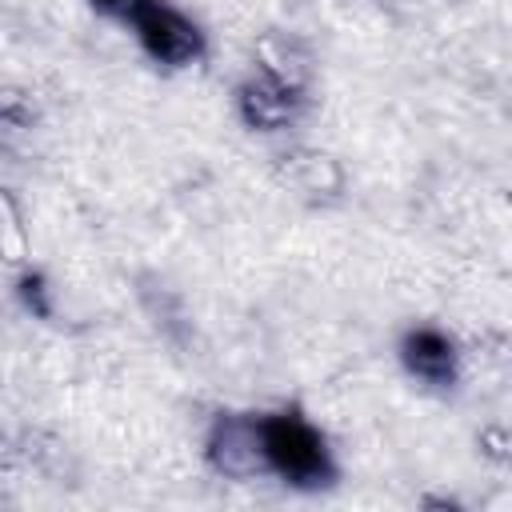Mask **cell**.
<instances>
[{
	"instance_id": "cell-1",
	"label": "cell",
	"mask_w": 512,
	"mask_h": 512,
	"mask_svg": "<svg viewBox=\"0 0 512 512\" xmlns=\"http://www.w3.org/2000/svg\"><path fill=\"white\" fill-rule=\"evenodd\" d=\"M256 424V456H260V472L280 476L292 488H324L336 476L332 464V448L320 436V428L312 420H304L300 412L284 408V412H264L252 416Z\"/></svg>"
},
{
	"instance_id": "cell-2",
	"label": "cell",
	"mask_w": 512,
	"mask_h": 512,
	"mask_svg": "<svg viewBox=\"0 0 512 512\" xmlns=\"http://www.w3.org/2000/svg\"><path fill=\"white\" fill-rule=\"evenodd\" d=\"M124 20L132 24L140 48L164 68H184L204 56L200 24L188 20L180 8H172L168 0H132L124 8Z\"/></svg>"
},
{
	"instance_id": "cell-3",
	"label": "cell",
	"mask_w": 512,
	"mask_h": 512,
	"mask_svg": "<svg viewBox=\"0 0 512 512\" xmlns=\"http://www.w3.org/2000/svg\"><path fill=\"white\" fill-rule=\"evenodd\" d=\"M304 108V92L280 68H260L240 84V116L260 132L288 128Z\"/></svg>"
},
{
	"instance_id": "cell-4",
	"label": "cell",
	"mask_w": 512,
	"mask_h": 512,
	"mask_svg": "<svg viewBox=\"0 0 512 512\" xmlns=\"http://www.w3.org/2000/svg\"><path fill=\"white\" fill-rule=\"evenodd\" d=\"M400 360L416 380H424L432 388H448L456 380V360L460 356H456V344H452L448 332H440L432 324H420L400 340Z\"/></svg>"
},
{
	"instance_id": "cell-5",
	"label": "cell",
	"mask_w": 512,
	"mask_h": 512,
	"mask_svg": "<svg viewBox=\"0 0 512 512\" xmlns=\"http://www.w3.org/2000/svg\"><path fill=\"white\" fill-rule=\"evenodd\" d=\"M208 460L224 476H256L260 456H256V424L252 416H216L208 432Z\"/></svg>"
},
{
	"instance_id": "cell-6",
	"label": "cell",
	"mask_w": 512,
	"mask_h": 512,
	"mask_svg": "<svg viewBox=\"0 0 512 512\" xmlns=\"http://www.w3.org/2000/svg\"><path fill=\"white\" fill-rule=\"evenodd\" d=\"M36 112L24 104V96L16 92H0V156H12L20 148V140L28 136Z\"/></svg>"
},
{
	"instance_id": "cell-7",
	"label": "cell",
	"mask_w": 512,
	"mask_h": 512,
	"mask_svg": "<svg viewBox=\"0 0 512 512\" xmlns=\"http://www.w3.org/2000/svg\"><path fill=\"white\" fill-rule=\"evenodd\" d=\"M24 252H28V232L8 192H0V260H24Z\"/></svg>"
},
{
	"instance_id": "cell-8",
	"label": "cell",
	"mask_w": 512,
	"mask_h": 512,
	"mask_svg": "<svg viewBox=\"0 0 512 512\" xmlns=\"http://www.w3.org/2000/svg\"><path fill=\"white\" fill-rule=\"evenodd\" d=\"M92 4H100V8H112V12H124L132 0H92Z\"/></svg>"
}]
</instances>
